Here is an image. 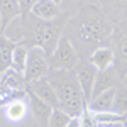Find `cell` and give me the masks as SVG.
Returning <instances> with one entry per match:
<instances>
[{
  "label": "cell",
  "mask_w": 127,
  "mask_h": 127,
  "mask_svg": "<svg viewBox=\"0 0 127 127\" xmlns=\"http://www.w3.org/2000/svg\"><path fill=\"white\" fill-rule=\"evenodd\" d=\"M112 34L114 26L105 15V12L97 5H85L76 17V24L73 29L75 44H71L81 58V54L85 51H90V48L97 49L102 46L103 41H110Z\"/></svg>",
  "instance_id": "cell-1"
},
{
  "label": "cell",
  "mask_w": 127,
  "mask_h": 127,
  "mask_svg": "<svg viewBox=\"0 0 127 127\" xmlns=\"http://www.w3.org/2000/svg\"><path fill=\"white\" fill-rule=\"evenodd\" d=\"M75 75H76V80H78L80 90L83 93V100L88 105L90 98H92V92H93V83H95V75H97V69L95 66H92L88 63V59H78V63L75 64Z\"/></svg>",
  "instance_id": "cell-6"
},
{
  "label": "cell",
  "mask_w": 127,
  "mask_h": 127,
  "mask_svg": "<svg viewBox=\"0 0 127 127\" xmlns=\"http://www.w3.org/2000/svg\"><path fill=\"white\" fill-rule=\"evenodd\" d=\"M119 127H124V124H122V126H119Z\"/></svg>",
  "instance_id": "cell-26"
},
{
  "label": "cell",
  "mask_w": 127,
  "mask_h": 127,
  "mask_svg": "<svg viewBox=\"0 0 127 127\" xmlns=\"http://www.w3.org/2000/svg\"><path fill=\"white\" fill-rule=\"evenodd\" d=\"M117 83H119V76H117V71H115L114 66H110L107 69H100V71H97V75H95V83H93L92 97L93 95H98L103 90L117 87Z\"/></svg>",
  "instance_id": "cell-9"
},
{
  "label": "cell",
  "mask_w": 127,
  "mask_h": 127,
  "mask_svg": "<svg viewBox=\"0 0 127 127\" xmlns=\"http://www.w3.org/2000/svg\"><path fill=\"white\" fill-rule=\"evenodd\" d=\"M49 63L48 56L44 54V51L41 48H29L27 53V61H26V69L22 73V76L26 80V83H32L39 78H44L49 73Z\"/></svg>",
  "instance_id": "cell-5"
},
{
  "label": "cell",
  "mask_w": 127,
  "mask_h": 127,
  "mask_svg": "<svg viewBox=\"0 0 127 127\" xmlns=\"http://www.w3.org/2000/svg\"><path fill=\"white\" fill-rule=\"evenodd\" d=\"M102 10L105 12L108 19H115V15H120L124 19V14H126V0H102Z\"/></svg>",
  "instance_id": "cell-18"
},
{
  "label": "cell",
  "mask_w": 127,
  "mask_h": 127,
  "mask_svg": "<svg viewBox=\"0 0 127 127\" xmlns=\"http://www.w3.org/2000/svg\"><path fill=\"white\" fill-rule=\"evenodd\" d=\"M0 34H2V26H0Z\"/></svg>",
  "instance_id": "cell-25"
},
{
  "label": "cell",
  "mask_w": 127,
  "mask_h": 127,
  "mask_svg": "<svg viewBox=\"0 0 127 127\" xmlns=\"http://www.w3.org/2000/svg\"><path fill=\"white\" fill-rule=\"evenodd\" d=\"M66 127H80V122H78V115L76 117H71L68 120V124H66Z\"/></svg>",
  "instance_id": "cell-23"
},
{
  "label": "cell",
  "mask_w": 127,
  "mask_h": 127,
  "mask_svg": "<svg viewBox=\"0 0 127 127\" xmlns=\"http://www.w3.org/2000/svg\"><path fill=\"white\" fill-rule=\"evenodd\" d=\"M26 98H27V105H29L31 112H32V115L36 119V122L39 124V127H48V120H49V115H51L53 108L49 107L46 102H42L41 98L36 97L29 88H27Z\"/></svg>",
  "instance_id": "cell-8"
},
{
  "label": "cell",
  "mask_w": 127,
  "mask_h": 127,
  "mask_svg": "<svg viewBox=\"0 0 127 127\" xmlns=\"http://www.w3.org/2000/svg\"><path fill=\"white\" fill-rule=\"evenodd\" d=\"M15 44L17 42L7 39L5 36L0 34V75L12 66V54H14Z\"/></svg>",
  "instance_id": "cell-15"
},
{
  "label": "cell",
  "mask_w": 127,
  "mask_h": 127,
  "mask_svg": "<svg viewBox=\"0 0 127 127\" xmlns=\"http://www.w3.org/2000/svg\"><path fill=\"white\" fill-rule=\"evenodd\" d=\"M78 122L80 127H97V120H95V112H92L88 105L81 108V112L78 114Z\"/></svg>",
  "instance_id": "cell-21"
},
{
  "label": "cell",
  "mask_w": 127,
  "mask_h": 127,
  "mask_svg": "<svg viewBox=\"0 0 127 127\" xmlns=\"http://www.w3.org/2000/svg\"><path fill=\"white\" fill-rule=\"evenodd\" d=\"M27 53H29V48L24 44V42H17L15 48H14V54H12V66L10 68L17 73H24L26 69V61H27Z\"/></svg>",
  "instance_id": "cell-16"
},
{
  "label": "cell",
  "mask_w": 127,
  "mask_h": 127,
  "mask_svg": "<svg viewBox=\"0 0 127 127\" xmlns=\"http://www.w3.org/2000/svg\"><path fill=\"white\" fill-rule=\"evenodd\" d=\"M27 93V83L24 76L9 68L0 75V107L9 103L15 98H26Z\"/></svg>",
  "instance_id": "cell-3"
},
{
  "label": "cell",
  "mask_w": 127,
  "mask_h": 127,
  "mask_svg": "<svg viewBox=\"0 0 127 127\" xmlns=\"http://www.w3.org/2000/svg\"><path fill=\"white\" fill-rule=\"evenodd\" d=\"M27 88L36 95L37 98H41L42 102H46L51 108H59V103H58V97L54 93V90L51 87V83L48 81V78H39L32 83H27Z\"/></svg>",
  "instance_id": "cell-7"
},
{
  "label": "cell",
  "mask_w": 127,
  "mask_h": 127,
  "mask_svg": "<svg viewBox=\"0 0 127 127\" xmlns=\"http://www.w3.org/2000/svg\"><path fill=\"white\" fill-rule=\"evenodd\" d=\"M112 110L117 114H126L127 110V95H126V81H120L115 87L114 93V102H112Z\"/></svg>",
  "instance_id": "cell-17"
},
{
  "label": "cell",
  "mask_w": 127,
  "mask_h": 127,
  "mask_svg": "<svg viewBox=\"0 0 127 127\" xmlns=\"http://www.w3.org/2000/svg\"><path fill=\"white\" fill-rule=\"evenodd\" d=\"M78 53L73 48L71 39L68 36H61L53 49V53L48 56V63L51 69H73L78 63Z\"/></svg>",
  "instance_id": "cell-4"
},
{
  "label": "cell",
  "mask_w": 127,
  "mask_h": 127,
  "mask_svg": "<svg viewBox=\"0 0 127 127\" xmlns=\"http://www.w3.org/2000/svg\"><path fill=\"white\" fill-rule=\"evenodd\" d=\"M19 15L20 12H19L17 0H0V26H2V31Z\"/></svg>",
  "instance_id": "cell-14"
},
{
  "label": "cell",
  "mask_w": 127,
  "mask_h": 127,
  "mask_svg": "<svg viewBox=\"0 0 127 127\" xmlns=\"http://www.w3.org/2000/svg\"><path fill=\"white\" fill-rule=\"evenodd\" d=\"M46 78L58 97L59 108L64 110L69 117H76L87 103L83 100V93L80 90L75 71L73 69H49Z\"/></svg>",
  "instance_id": "cell-2"
},
{
  "label": "cell",
  "mask_w": 127,
  "mask_h": 127,
  "mask_svg": "<svg viewBox=\"0 0 127 127\" xmlns=\"http://www.w3.org/2000/svg\"><path fill=\"white\" fill-rule=\"evenodd\" d=\"M27 112H29V105L26 98H15L3 105V114L9 122H20L22 119H26Z\"/></svg>",
  "instance_id": "cell-11"
},
{
  "label": "cell",
  "mask_w": 127,
  "mask_h": 127,
  "mask_svg": "<svg viewBox=\"0 0 127 127\" xmlns=\"http://www.w3.org/2000/svg\"><path fill=\"white\" fill-rule=\"evenodd\" d=\"M114 93H115V87L103 90L98 95H93L90 98V102H88V108L92 112H107V110H112Z\"/></svg>",
  "instance_id": "cell-13"
},
{
  "label": "cell",
  "mask_w": 127,
  "mask_h": 127,
  "mask_svg": "<svg viewBox=\"0 0 127 127\" xmlns=\"http://www.w3.org/2000/svg\"><path fill=\"white\" fill-rule=\"evenodd\" d=\"M51 2H54L56 5H61V2H63V0H51Z\"/></svg>",
  "instance_id": "cell-24"
},
{
  "label": "cell",
  "mask_w": 127,
  "mask_h": 127,
  "mask_svg": "<svg viewBox=\"0 0 127 127\" xmlns=\"http://www.w3.org/2000/svg\"><path fill=\"white\" fill-rule=\"evenodd\" d=\"M95 120L100 124H126V114H117L114 110L95 112Z\"/></svg>",
  "instance_id": "cell-19"
},
{
  "label": "cell",
  "mask_w": 127,
  "mask_h": 127,
  "mask_svg": "<svg viewBox=\"0 0 127 127\" xmlns=\"http://www.w3.org/2000/svg\"><path fill=\"white\" fill-rule=\"evenodd\" d=\"M36 2H37V0H17L20 15H22V17L29 15V14H31V9L34 7V3H36Z\"/></svg>",
  "instance_id": "cell-22"
},
{
  "label": "cell",
  "mask_w": 127,
  "mask_h": 127,
  "mask_svg": "<svg viewBox=\"0 0 127 127\" xmlns=\"http://www.w3.org/2000/svg\"><path fill=\"white\" fill-rule=\"evenodd\" d=\"M59 14H61L59 5H56L51 0H37L34 3V7L31 9V15H34L37 19H42V20H51L54 17H58Z\"/></svg>",
  "instance_id": "cell-12"
},
{
  "label": "cell",
  "mask_w": 127,
  "mask_h": 127,
  "mask_svg": "<svg viewBox=\"0 0 127 127\" xmlns=\"http://www.w3.org/2000/svg\"><path fill=\"white\" fill-rule=\"evenodd\" d=\"M88 63H90L92 66H95L97 71L114 66V49L107 48V46H100V48L93 49V51L90 53Z\"/></svg>",
  "instance_id": "cell-10"
},
{
  "label": "cell",
  "mask_w": 127,
  "mask_h": 127,
  "mask_svg": "<svg viewBox=\"0 0 127 127\" xmlns=\"http://www.w3.org/2000/svg\"><path fill=\"white\" fill-rule=\"evenodd\" d=\"M69 115L61 110V108H53L51 110V115H49V120H48V127H66L69 120Z\"/></svg>",
  "instance_id": "cell-20"
}]
</instances>
